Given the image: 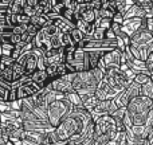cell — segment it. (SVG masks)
<instances>
[{
  "instance_id": "17",
  "label": "cell",
  "mask_w": 153,
  "mask_h": 145,
  "mask_svg": "<svg viewBox=\"0 0 153 145\" xmlns=\"http://www.w3.org/2000/svg\"><path fill=\"white\" fill-rule=\"evenodd\" d=\"M81 19H83V20L89 22V23H94L95 19H97V16H95V10H93V8L90 7L89 10H86L83 13H82Z\"/></svg>"
},
{
  "instance_id": "9",
  "label": "cell",
  "mask_w": 153,
  "mask_h": 145,
  "mask_svg": "<svg viewBox=\"0 0 153 145\" xmlns=\"http://www.w3.org/2000/svg\"><path fill=\"white\" fill-rule=\"evenodd\" d=\"M12 71H13V81H20L22 78L27 75L26 74V67H24L23 63L15 61L12 65Z\"/></svg>"
},
{
  "instance_id": "28",
  "label": "cell",
  "mask_w": 153,
  "mask_h": 145,
  "mask_svg": "<svg viewBox=\"0 0 153 145\" xmlns=\"http://www.w3.org/2000/svg\"><path fill=\"white\" fill-rule=\"evenodd\" d=\"M93 145H94V144H93Z\"/></svg>"
},
{
  "instance_id": "1",
  "label": "cell",
  "mask_w": 153,
  "mask_h": 145,
  "mask_svg": "<svg viewBox=\"0 0 153 145\" xmlns=\"http://www.w3.org/2000/svg\"><path fill=\"white\" fill-rule=\"evenodd\" d=\"M73 110V105L66 98H59L47 108V120L53 128H56Z\"/></svg>"
},
{
  "instance_id": "22",
  "label": "cell",
  "mask_w": 153,
  "mask_h": 145,
  "mask_svg": "<svg viewBox=\"0 0 153 145\" xmlns=\"http://www.w3.org/2000/svg\"><path fill=\"white\" fill-rule=\"evenodd\" d=\"M146 30H148V31H151L153 34V18L146 19Z\"/></svg>"
},
{
  "instance_id": "24",
  "label": "cell",
  "mask_w": 153,
  "mask_h": 145,
  "mask_svg": "<svg viewBox=\"0 0 153 145\" xmlns=\"http://www.w3.org/2000/svg\"><path fill=\"white\" fill-rule=\"evenodd\" d=\"M27 4H30V5H38L39 4V0H27Z\"/></svg>"
},
{
  "instance_id": "7",
  "label": "cell",
  "mask_w": 153,
  "mask_h": 145,
  "mask_svg": "<svg viewBox=\"0 0 153 145\" xmlns=\"http://www.w3.org/2000/svg\"><path fill=\"white\" fill-rule=\"evenodd\" d=\"M30 78H31L34 82H36V83L39 85L42 89L47 86V85L51 82V79H53V78H50V77H48V74H47L46 70H39V69H38L36 71L32 73Z\"/></svg>"
},
{
  "instance_id": "3",
  "label": "cell",
  "mask_w": 153,
  "mask_h": 145,
  "mask_svg": "<svg viewBox=\"0 0 153 145\" xmlns=\"http://www.w3.org/2000/svg\"><path fill=\"white\" fill-rule=\"evenodd\" d=\"M74 77H75V73H70L62 77H55V78L51 79V82L46 87H48L51 90H55V91H59L62 94H66V93H70L74 90L73 89Z\"/></svg>"
},
{
  "instance_id": "27",
  "label": "cell",
  "mask_w": 153,
  "mask_h": 145,
  "mask_svg": "<svg viewBox=\"0 0 153 145\" xmlns=\"http://www.w3.org/2000/svg\"><path fill=\"white\" fill-rule=\"evenodd\" d=\"M0 7H3V5H1V0H0Z\"/></svg>"
},
{
  "instance_id": "14",
  "label": "cell",
  "mask_w": 153,
  "mask_h": 145,
  "mask_svg": "<svg viewBox=\"0 0 153 145\" xmlns=\"http://www.w3.org/2000/svg\"><path fill=\"white\" fill-rule=\"evenodd\" d=\"M111 23H113V20H111V18H98L97 20L94 22V24H95V27H97V28L105 30V31H108V30H110Z\"/></svg>"
},
{
  "instance_id": "19",
  "label": "cell",
  "mask_w": 153,
  "mask_h": 145,
  "mask_svg": "<svg viewBox=\"0 0 153 145\" xmlns=\"http://www.w3.org/2000/svg\"><path fill=\"white\" fill-rule=\"evenodd\" d=\"M62 45H63V47H67V46H73V45H74V43H73V40H71L70 34H63V32H62Z\"/></svg>"
},
{
  "instance_id": "18",
  "label": "cell",
  "mask_w": 153,
  "mask_h": 145,
  "mask_svg": "<svg viewBox=\"0 0 153 145\" xmlns=\"http://www.w3.org/2000/svg\"><path fill=\"white\" fill-rule=\"evenodd\" d=\"M23 12L26 13V15H28L30 18H32V16H35L36 15V8L34 7V5H30V4H27L26 7H24V10H23Z\"/></svg>"
},
{
  "instance_id": "23",
  "label": "cell",
  "mask_w": 153,
  "mask_h": 145,
  "mask_svg": "<svg viewBox=\"0 0 153 145\" xmlns=\"http://www.w3.org/2000/svg\"><path fill=\"white\" fill-rule=\"evenodd\" d=\"M12 3H13V0H1V5L5 8H10L12 5Z\"/></svg>"
},
{
  "instance_id": "6",
  "label": "cell",
  "mask_w": 153,
  "mask_h": 145,
  "mask_svg": "<svg viewBox=\"0 0 153 145\" xmlns=\"http://www.w3.org/2000/svg\"><path fill=\"white\" fill-rule=\"evenodd\" d=\"M24 67H26V74L30 77L32 73L38 70V55L35 48H32L27 53L26 59H24Z\"/></svg>"
},
{
  "instance_id": "21",
  "label": "cell",
  "mask_w": 153,
  "mask_h": 145,
  "mask_svg": "<svg viewBox=\"0 0 153 145\" xmlns=\"http://www.w3.org/2000/svg\"><path fill=\"white\" fill-rule=\"evenodd\" d=\"M8 91H10V89L0 86V101H7V98H8Z\"/></svg>"
},
{
  "instance_id": "12",
  "label": "cell",
  "mask_w": 153,
  "mask_h": 145,
  "mask_svg": "<svg viewBox=\"0 0 153 145\" xmlns=\"http://www.w3.org/2000/svg\"><path fill=\"white\" fill-rule=\"evenodd\" d=\"M27 5V0H13L12 5L10 7L11 13H23L24 7Z\"/></svg>"
},
{
  "instance_id": "2",
  "label": "cell",
  "mask_w": 153,
  "mask_h": 145,
  "mask_svg": "<svg viewBox=\"0 0 153 145\" xmlns=\"http://www.w3.org/2000/svg\"><path fill=\"white\" fill-rule=\"evenodd\" d=\"M105 78H106V81L109 82V85L111 86V89H114L117 93H121L122 90H125L133 82V79L129 78L120 67L108 69L106 70Z\"/></svg>"
},
{
  "instance_id": "16",
  "label": "cell",
  "mask_w": 153,
  "mask_h": 145,
  "mask_svg": "<svg viewBox=\"0 0 153 145\" xmlns=\"http://www.w3.org/2000/svg\"><path fill=\"white\" fill-rule=\"evenodd\" d=\"M140 95H146L149 98H153V79L146 83L141 85V94Z\"/></svg>"
},
{
  "instance_id": "13",
  "label": "cell",
  "mask_w": 153,
  "mask_h": 145,
  "mask_svg": "<svg viewBox=\"0 0 153 145\" xmlns=\"http://www.w3.org/2000/svg\"><path fill=\"white\" fill-rule=\"evenodd\" d=\"M69 34H70V36H71V40H73V43H74L75 46H78L81 42H83L85 36H86V35H85L83 32L81 31V30L76 28V27H75V28H73L71 31L69 32Z\"/></svg>"
},
{
  "instance_id": "20",
  "label": "cell",
  "mask_w": 153,
  "mask_h": 145,
  "mask_svg": "<svg viewBox=\"0 0 153 145\" xmlns=\"http://www.w3.org/2000/svg\"><path fill=\"white\" fill-rule=\"evenodd\" d=\"M39 27H36L35 24H32V23H28L27 24V31L26 32H28L30 35H32V36H35V35L39 32Z\"/></svg>"
},
{
  "instance_id": "10",
  "label": "cell",
  "mask_w": 153,
  "mask_h": 145,
  "mask_svg": "<svg viewBox=\"0 0 153 145\" xmlns=\"http://www.w3.org/2000/svg\"><path fill=\"white\" fill-rule=\"evenodd\" d=\"M31 23L35 24L36 27H39V28H43V27H46L47 24H50V19L47 18V15H45V13H36L35 16H32L31 18Z\"/></svg>"
},
{
  "instance_id": "25",
  "label": "cell",
  "mask_w": 153,
  "mask_h": 145,
  "mask_svg": "<svg viewBox=\"0 0 153 145\" xmlns=\"http://www.w3.org/2000/svg\"><path fill=\"white\" fill-rule=\"evenodd\" d=\"M1 55H3V51H1V43H0V58H1Z\"/></svg>"
},
{
  "instance_id": "8",
  "label": "cell",
  "mask_w": 153,
  "mask_h": 145,
  "mask_svg": "<svg viewBox=\"0 0 153 145\" xmlns=\"http://www.w3.org/2000/svg\"><path fill=\"white\" fill-rule=\"evenodd\" d=\"M75 27L78 30H81L86 36L93 35V32H94V30H95V24L94 23H89V22L83 20V19H78V20L75 22Z\"/></svg>"
},
{
  "instance_id": "15",
  "label": "cell",
  "mask_w": 153,
  "mask_h": 145,
  "mask_svg": "<svg viewBox=\"0 0 153 145\" xmlns=\"http://www.w3.org/2000/svg\"><path fill=\"white\" fill-rule=\"evenodd\" d=\"M133 81L136 82V83H138L141 86V85H144V83H146V82H149V81H152V77H151V74L149 73H144V71H140V73H137L134 75V79Z\"/></svg>"
},
{
  "instance_id": "5",
  "label": "cell",
  "mask_w": 153,
  "mask_h": 145,
  "mask_svg": "<svg viewBox=\"0 0 153 145\" xmlns=\"http://www.w3.org/2000/svg\"><path fill=\"white\" fill-rule=\"evenodd\" d=\"M94 94L100 101H103V100H113L120 93H117L114 89H111V86L109 85V82L106 81V78H103L102 81L97 85V89H95Z\"/></svg>"
},
{
  "instance_id": "4",
  "label": "cell",
  "mask_w": 153,
  "mask_h": 145,
  "mask_svg": "<svg viewBox=\"0 0 153 145\" xmlns=\"http://www.w3.org/2000/svg\"><path fill=\"white\" fill-rule=\"evenodd\" d=\"M42 90V87L34 82L31 78L27 79V81L22 82L18 87H16V94H18V100H26V98H30L32 95H35L36 93H39Z\"/></svg>"
},
{
  "instance_id": "26",
  "label": "cell",
  "mask_w": 153,
  "mask_h": 145,
  "mask_svg": "<svg viewBox=\"0 0 153 145\" xmlns=\"http://www.w3.org/2000/svg\"><path fill=\"white\" fill-rule=\"evenodd\" d=\"M149 5H151V7L153 8V0H151V1H149Z\"/></svg>"
},
{
  "instance_id": "11",
  "label": "cell",
  "mask_w": 153,
  "mask_h": 145,
  "mask_svg": "<svg viewBox=\"0 0 153 145\" xmlns=\"http://www.w3.org/2000/svg\"><path fill=\"white\" fill-rule=\"evenodd\" d=\"M65 98H66L73 106H82L81 95H79L75 90H73V91H70V93H66V94H65Z\"/></svg>"
}]
</instances>
